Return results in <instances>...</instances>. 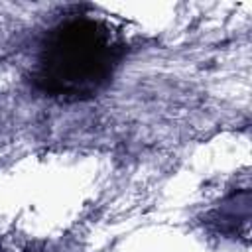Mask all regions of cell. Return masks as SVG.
Here are the masks:
<instances>
[{
  "label": "cell",
  "mask_w": 252,
  "mask_h": 252,
  "mask_svg": "<svg viewBox=\"0 0 252 252\" xmlns=\"http://www.w3.org/2000/svg\"><path fill=\"white\" fill-rule=\"evenodd\" d=\"M118 43L110 28L89 16H75L51 30L41 45L37 81L55 96L81 98L96 93L112 75Z\"/></svg>",
  "instance_id": "cell-1"
}]
</instances>
